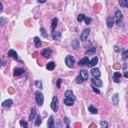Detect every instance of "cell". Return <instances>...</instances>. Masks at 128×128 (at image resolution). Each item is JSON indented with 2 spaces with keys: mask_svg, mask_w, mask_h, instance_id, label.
Returning a JSON list of instances; mask_svg holds the SVG:
<instances>
[{
  "mask_svg": "<svg viewBox=\"0 0 128 128\" xmlns=\"http://www.w3.org/2000/svg\"><path fill=\"white\" fill-rule=\"evenodd\" d=\"M25 71L23 68H20V67H16L15 69H14V71H13V75L14 76H16V77H18V76H21V75H23V74H25Z\"/></svg>",
  "mask_w": 128,
  "mask_h": 128,
  "instance_id": "52a82bcc",
  "label": "cell"
},
{
  "mask_svg": "<svg viewBox=\"0 0 128 128\" xmlns=\"http://www.w3.org/2000/svg\"><path fill=\"white\" fill-rule=\"evenodd\" d=\"M36 116H37V111H36V109L34 108V107H32L31 110H30V114H29V117H28V120H29V121L34 120V118H35Z\"/></svg>",
  "mask_w": 128,
  "mask_h": 128,
  "instance_id": "8fae6325",
  "label": "cell"
},
{
  "mask_svg": "<svg viewBox=\"0 0 128 128\" xmlns=\"http://www.w3.org/2000/svg\"><path fill=\"white\" fill-rule=\"evenodd\" d=\"M0 22H1V26L3 27V26H4V24H5V20H4L3 17H1V18H0Z\"/></svg>",
  "mask_w": 128,
  "mask_h": 128,
  "instance_id": "60d3db41",
  "label": "cell"
},
{
  "mask_svg": "<svg viewBox=\"0 0 128 128\" xmlns=\"http://www.w3.org/2000/svg\"><path fill=\"white\" fill-rule=\"evenodd\" d=\"M115 51H116V52H118V51H119V49H118L117 46H115Z\"/></svg>",
  "mask_w": 128,
  "mask_h": 128,
  "instance_id": "bcb514c9",
  "label": "cell"
},
{
  "mask_svg": "<svg viewBox=\"0 0 128 128\" xmlns=\"http://www.w3.org/2000/svg\"><path fill=\"white\" fill-rule=\"evenodd\" d=\"M90 72H91V75L93 76V77L99 78L100 76H101V72H100V70L98 69V68H94V67H93Z\"/></svg>",
  "mask_w": 128,
  "mask_h": 128,
  "instance_id": "9c48e42d",
  "label": "cell"
},
{
  "mask_svg": "<svg viewBox=\"0 0 128 128\" xmlns=\"http://www.w3.org/2000/svg\"><path fill=\"white\" fill-rule=\"evenodd\" d=\"M35 86L41 90L42 88H43V83H42L41 80H36V81H35Z\"/></svg>",
  "mask_w": 128,
  "mask_h": 128,
  "instance_id": "f546056e",
  "label": "cell"
},
{
  "mask_svg": "<svg viewBox=\"0 0 128 128\" xmlns=\"http://www.w3.org/2000/svg\"><path fill=\"white\" fill-rule=\"evenodd\" d=\"M124 7H128V0H124Z\"/></svg>",
  "mask_w": 128,
  "mask_h": 128,
  "instance_id": "7bdbcfd3",
  "label": "cell"
},
{
  "mask_svg": "<svg viewBox=\"0 0 128 128\" xmlns=\"http://www.w3.org/2000/svg\"><path fill=\"white\" fill-rule=\"evenodd\" d=\"M88 110H89V112L90 113H92V114H97L98 113V110L94 107V106H93V105H88Z\"/></svg>",
  "mask_w": 128,
  "mask_h": 128,
  "instance_id": "484cf974",
  "label": "cell"
},
{
  "mask_svg": "<svg viewBox=\"0 0 128 128\" xmlns=\"http://www.w3.org/2000/svg\"><path fill=\"white\" fill-rule=\"evenodd\" d=\"M71 46L74 49H78L79 48V40L78 39H73L71 42Z\"/></svg>",
  "mask_w": 128,
  "mask_h": 128,
  "instance_id": "d4e9b609",
  "label": "cell"
},
{
  "mask_svg": "<svg viewBox=\"0 0 128 128\" xmlns=\"http://www.w3.org/2000/svg\"><path fill=\"white\" fill-rule=\"evenodd\" d=\"M64 95H65L66 98H70V99H73V100L76 99V97L74 96V93L72 92V90H66Z\"/></svg>",
  "mask_w": 128,
  "mask_h": 128,
  "instance_id": "ac0fdd59",
  "label": "cell"
},
{
  "mask_svg": "<svg viewBox=\"0 0 128 128\" xmlns=\"http://www.w3.org/2000/svg\"><path fill=\"white\" fill-rule=\"evenodd\" d=\"M40 32H41V35L43 36L44 38H47V37H48V34H47L46 29H45L44 27H41V28H40Z\"/></svg>",
  "mask_w": 128,
  "mask_h": 128,
  "instance_id": "4dcf8cb0",
  "label": "cell"
},
{
  "mask_svg": "<svg viewBox=\"0 0 128 128\" xmlns=\"http://www.w3.org/2000/svg\"><path fill=\"white\" fill-rule=\"evenodd\" d=\"M19 124H20L21 127H25V128L28 126V123H27V121L25 120V119H21V120L19 121Z\"/></svg>",
  "mask_w": 128,
  "mask_h": 128,
  "instance_id": "d6a6232c",
  "label": "cell"
},
{
  "mask_svg": "<svg viewBox=\"0 0 128 128\" xmlns=\"http://www.w3.org/2000/svg\"><path fill=\"white\" fill-rule=\"evenodd\" d=\"M118 102H119V95H118V93H115V94L112 96V103L114 105H117Z\"/></svg>",
  "mask_w": 128,
  "mask_h": 128,
  "instance_id": "4316f807",
  "label": "cell"
},
{
  "mask_svg": "<svg viewBox=\"0 0 128 128\" xmlns=\"http://www.w3.org/2000/svg\"><path fill=\"white\" fill-rule=\"evenodd\" d=\"M122 18H123L122 12L120 10H116L115 11V22H116V24L118 25V26H120V25L122 24Z\"/></svg>",
  "mask_w": 128,
  "mask_h": 128,
  "instance_id": "5b68a950",
  "label": "cell"
},
{
  "mask_svg": "<svg viewBox=\"0 0 128 128\" xmlns=\"http://www.w3.org/2000/svg\"><path fill=\"white\" fill-rule=\"evenodd\" d=\"M100 126H101L102 128H107V127H108V123H107L105 120H101V121H100Z\"/></svg>",
  "mask_w": 128,
  "mask_h": 128,
  "instance_id": "d590c367",
  "label": "cell"
},
{
  "mask_svg": "<svg viewBox=\"0 0 128 128\" xmlns=\"http://www.w3.org/2000/svg\"><path fill=\"white\" fill-rule=\"evenodd\" d=\"M97 62H98V57H93L92 59H91V60L89 61V63H88V67H90V68H93V67H94L96 64H97Z\"/></svg>",
  "mask_w": 128,
  "mask_h": 128,
  "instance_id": "2e32d148",
  "label": "cell"
},
{
  "mask_svg": "<svg viewBox=\"0 0 128 128\" xmlns=\"http://www.w3.org/2000/svg\"><path fill=\"white\" fill-rule=\"evenodd\" d=\"M74 101H75V100L70 99V98H66V97H65V99L63 100L64 104H65L66 106H73V105H74Z\"/></svg>",
  "mask_w": 128,
  "mask_h": 128,
  "instance_id": "7402d4cb",
  "label": "cell"
},
{
  "mask_svg": "<svg viewBox=\"0 0 128 128\" xmlns=\"http://www.w3.org/2000/svg\"><path fill=\"white\" fill-rule=\"evenodd\" d=\"M84 19H85V15H84L83 13H80V14L77 16V21H78L79 23H81Z\"/></svg>",
  "mask_w": 128,
  "mask_h": 128,
  "instance_id": "836d02e7",
  "label": "cell"
},
{
  "mask_svg": "<svg viewBox=\"0 0 128 128\" xmlns=\"http://www.w3.org/2000/svg\"><path fill=\"white\" fill-rule=\"evenodd\" d=\"M121 77H122V74L120 72H114V74H113V81L115 83H120Z\"/></svg>",
  "mask_w": 128,
  "mask_h": 128,
  "instance_id": "4fadbf2b",
  "label": "cell"
},
{
  "mask_svg": "<svg viewBox=\"0 0 128 128\" xmlns=\"http://www.w3.org/2000/svg\"><path fill=\"white\" fill-rule=\"evenodd\" d=\"M8 57H11V58H13V59H14V60L18 61V62H22V60L19 58L18 54H17V53H16V51H15V50H13V49H10L9 51H8Z\"/></svg>",
  "mask_w": 128,
  "mask_h": 128,
  "instance_id": "8992f818",
  "label": "cell"
},
{
  "mask_svg": "<svg viewBox=\"0 0 128 128\" xmlns=\"http://www.w3.org/2000/svg\"><path fill=\"white\" fill-rule=\"evenodd\" d=\"M57 23H58V19L56 18V17H54V18L52 19V21H51V32H54L55 31V28L57 26Z\"/></svg>",
  "mask_w": 128,
  "mask_h": 128,
  "instance_id": "ffe728a7",
  "label": "cell"
},
{
  "mask_svg": "<svg viewBox=\"0 0 128 128\" xmlns=\"http://www.w3.org/2000/svg\"><path fill=\"white\" fill-rule=\"evenodd\" d=\"M122 59L123 60H128V50H124L122 52Z\"/></svg>",
  "mask_w": 128,
  "mask_h": 128,
  "instance_id": "e575fe53",
  "label": "cell"
},
{
  "mask_svg": "<svg viewBox=\"0 0 128 128\" xmlns=\"http://www.w3.org/2000/svg\"><path fill=\"white\" fill-rule=\"evenodd\" d=\"M55 66H56L55 62L50 61V62H48V63H47V65H46V69H47V70H49V71H52V70H54V69H55Z\"/></svg>",
  "mask_w": 128,
  "mask_h": 128,
  "instance_id": "44dd1931",
  "label": "cell"
},
{
  "mask_svg": "<svg viewBox=\"0 0 128 128\" xmlns=\"http://www.w3.org/2000/svg\"><path fill=\"white\" fill-rule=\"evenodd\" d=\"M91 87H92V89H93V91H94V92H96V93H97V94H99V93H100V91H99V89L97 88V86H95V85H94V84H91Z\"/></svg>",
  "mask_w": 128,
  "mask_h": 128,
  "instance_id": "f35d334b",
  "label": "cell"
},
{
  "mask_svg": "<svg viewBox=\"0 0 128 128\" xmlns=\"http://www.w3.org/2000/svg\"><path fill=\"white\" fill-rule=\"evenodd\" d=\"M35 100H36V103L38 106H42L44 103V95H43V93H42L40 90H37L35 92Z\"/></svg>",
  "mask_w": 128,
  "mask_h": 128,
  "instance_id": "6da1fadb",
  "label": "cell"
},
{
  "mask_svg": "<svg viewBox=\"0 0 128 128\" xmlns=\"http://www.w3.org/2000/svg\"><path fill=\"white\" fill-rule=\"evenodd\" d=\"M33 41H34V44H35V47H36V48H39V47L42 45V42H41V40H40V38H39L38 36H35V37H34Z\"/></svg>",
  "mask_w": 128,
  "mask_h": 128,
  "instance_id": "cb8c5ba5",
  "label": "cell"
},
{
  "mask_svg": "<svg viewBox=\"0 0 128 128\" xmlns=\"http://www.w3.org/2000/svg\"><path fill=\"white\" fill-rule=\"evenodd\" d=\"M46 0H38V3H45Z\"/></svg>",
  "mask_w": 128,
  "mask_h": 128,
  "instance_id": "f6af8a7d",
  "label": "cell"
},
{
  "mask_svg": "<svg viewBox=\"0 0 128 128\" xmlns=\"http://www.w3.org/2000/svg\"><path fill=\"white\" fill-rule=\"evenodd\" d=\"M51 36H52V39L55 41H59L61 39V32H51Z\"/></svg>",
  "mask_w": 128,
  "mask_h": 128,
  "instance_id": "9a60e30c",
  "label": "cell"
},
{
  "mask_svg": "<svg viewBox=\"0 0 128 128\" xmlns=\"http://www.w3.org/2000/svg\"><path fill=\"white\" fill-rule=\"evenodd\" d=\"M89 34H90V29H89V28H85V29H83L82 32H81V34H80V39H81V41L86 42L87 39H88Z\"/></svg>",
  "mask_w": 128,
  "mask_h": 128,
  "instance_id": "277c9868",
  "label": "cell"
},
{
  "mask_svg": "<svg viewBox=\"0 0 128 128\" xmlns=\"http://www.w3.org/2000/svg\"><path fill=\"white\" fill-rule=\"evenodd\" d=\"M61 83H62V79H61V78H58V79H57V82H56L57 88H60V87H61Z\"/></svg>",
  "mask_w": 128,
  "mask_h": 128,
  "instance_id": "ab89813d",
  "label": "cell"
},
{
  "mask_svg": "<svg viewBox=\"0 0 128 128\" xmlns=\"http://www.w3.org/2000/svg\"><path fill=\"white\" fill-rule=\"evenodd\" d=\"M58 103H59L58 97L57 96H53L52 97V101H51V104H50V107H51V109H52L54 112H57V110H58Z\"/></svg>",
  "mask_w": 128,
  "mask_h": 128,
  "instance_id": "3957f363",
  "label": "cell"
},
{
  "mask_svg": "<svg viewBox=\"0 0 128 128\" xmlns=\"http://www.w3.org/2000/svg\"><path fill=\"white\" fill-rule=\"evenodd\" d=\"M84 81L85 80L81 77V75H78V76H76V77H75V83L76 84H82Z\"/></svg>",
  "mask_w": 128,
  "mask_h": 128,
  "instance_id": "f1b7e54d",
  "label": "cell"
},
{
  "mask_svg": "<svg viewBox=\"0 0 128 128\" xmlns=\"http://www.w3.org/2000/svg\"><path fill=\"white\" fill-rule=\"evenodd\" d=\"M64 122L66 123V127L67 128H70V120H69V118H68L67 116L64 117Z\"/></svg>",
  "mask_w": 128,
  "mask_h": 128,
  "instance_id": "8d00e7d4",
  "label": "cell"
},
{
  "mask_svg": "<svg viewBox=\"0 0 128 128\" xmlns=\"http://www.w3.org/2000/svg\"><path fill=\"white\" fill-rule=\"evenodd\" d=\"M55 126V120H54V116L53 115H50L49 119L47 121V127L48 128H54Z\"/></svg>",
  "mask_w": 128,
  "mask_h": 128,
  "instance_id": "30bf717a",
  "label": "cell"
},
{
  "mask_svg": "<svg viewBox=\"0 0 128 128\" xmlns=\"http://www.w3.org/2000/svg\"><path fill=\"white\" fill-rule=\"evenodd\" d=\"M106 24H107V27L108 28H112L114 26V18H113L112 16H108L107 17Z\"/></svg>",
  "mask_w": 128,
  "mask_h": 128,
  "instance_id": "5bb4252c",
  "label": "cell"
},
{
  "mask_svg": "<svg viewBox=\"0 0 128 128\" xmlns=\"http://www.w3.org/2000/svg\"><path fill=\"white\" fill-rule=\"evenodd\" d=\"M95 51H96V47H91L90 49L88 48L86 51H85V53H86V54H93Z\"/></svg>",
  "mask_w": 128,
  "mask_h": 128,
  "instance_id": "1f68e13d",
  "label": "cell"
},
{
  "mask_svg": "<svg viewBox=\"0 0 128 128\" xmlns=\"http://www.w3.org/2000/svg\"><path fill=\"white\" fill-rule=\"evenodd\" d=\"M89 61H90V59L88 58V56H85V57H83L82 59H80V60L78 61V64L79 65H88Z\"/></svg>",
  "mask_w": 128,
  "mask_h": 128,
  "instance_id": "e0dca14e",
  "label": "cell"
},
{
  "mask_svg": "<svg viewBox=\"0 0 128 128\" xmlns=\"http://www.w3.org/2000/svg\"><path fill=\"white\" fill-rule=\"evenodd\" d=\"M84 21H85V23H86L87 25H89V24L92 22V18H91V17H88V16H85Z\"/></svg>",
  "mask_w": 128,
  "mask_h": 128,
  "instance_id": "74e56055",
  "label": "cell"
},
{
  "mask_svg": "<svg viewBox=\"0 0 128 128\" xmlns=\"http://www.w3.org/2000/svg\"><path fill=\"white\" fill-rule=\"evenodd\" d=\"M119 5L124 7V0H119Z\"/></svg>",
  "mask_w": 128,
  "mask_h": 128,
  "instance_id": "b9f144b4",
  "label": "cell"
},
{
  "mask_svg": "<svg viewBox=\"0 0 128 128\" xmlns=\"http://www.w3.org/2000/svg\"><path fill=\"white\" fill-rule=\"evenodd\" d=\"M41 123H42V117H41V115H37L36 116V120H35V126L37 127V126H40L41 125Z\"/></svg>",
  "mask_w": 128,
  "mask_h": 128,
  "instance_id": "83f0119b",
  "label": "cell"
},
{
  "mask_svg": "<svg viewBox=\"0 0 128 128\" xmlns=\"http://www.w3.org/2000/svg\"><path fill=\"white\" fill-rule=\"evenodd\" d=\"M12 104H13V101L11 99H7V100L2 102V106L5 108H10L12 106Z\"/></svg>",
  "mask_w": 128,
  "mask_h": 128,
  "instance_id": "d6986e66",
  "label": "cell"
},
{
  "mask_svg": "<svg viewBox=\"0 0 128 128\" xmlns=\"http://www.w3.org/2000/svg\"><path fill=\"white\" fill-rule=\"evenodd\" d=\"M91 84H94L95 86H97V87H101L102 85H103V82H102L99 78H96V77H93L92 79H91Z\"/></svg>",
  "mask_w": 128,
  "mask_h": 128,
  "instance_id": "7c38bea8",
  "label": "cell"
},
{
  "mask_svg": "<svg viewBox=\"0 0 128 128\" xmlns=\"http://www.w3.org/2000/svg\"><path fill=\"white\" fill-rule=\"evenodd\" d=\"M75 63V58L73 55H67L65 57V64L67 65L68 68H73Z\"/></svg>",
  "mask_w": 128,
  "mask_h": 128,
  "instance_id": "7a4b0ae2",
  "label": "cell"
},
{
  "mask_svg": "<svg viewBox=\"0 0 128 128\" xmlns=\"http://www.w3.org/2000/svg\"><path fill=\"white\" fill-rule=\"evenodd\" d=\"M79 75H81V77L84 79V80H87L88 79V71L85 70V69H82L79 71Z\"/></svg>",
  "mask_w": 128,
  "mask_h": 128,
  "instance_id": "603a6c76",
  "label": "cell"
},
{
  "mask_svg": "<svg viewBox=\"0 0 128 128\" xmlns=\"http://www.w3.org/2000/svg\"><path fill=\"white\" fill-rule=\"evenodd\" d=\"M51 53H52V50H51L50 48H45V49H42L41 50V55L45 57V58H48L50 57Z\"/></svg>",
  "mask_w": 128,
  "mask_h": 128,
  "instance_id": "ba28073f",
  "label": "cell"
},
{
  "mask_svg": "<svg viewBox=\"0 0 128 128\" xmlns=\"http://www.w3.org/2000/svg\"><path fill=\"white\" fill-rule=\"evenodd\" d=\"M124 77H125V78H128V71H125V73H124Z\"/></svg>",
  "mask_w": 128,
  "mask_h": 128,
  "instance_id": "ee69618b",
  "label": "cell"
},
{
  "mask_svg": "<svg viewBox=\"0 0 128 128\" xmlns=\"http://www.w3.org/2000/svg\"><path fill=\"white\" fill-rule=\"evenodd\" d=\"M3 10V3H1V11Z\"/></svg>",
  "mask_w": 128,
  "mask_h": 128,
  "instance_id": "7dc6e473",
  "label": "cell"
}]
</instances>
